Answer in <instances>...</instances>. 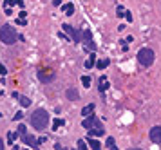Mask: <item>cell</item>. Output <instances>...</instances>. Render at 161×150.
<instances>
[{
	"instance_id": "cell-1",
	"label": "cell",
	"mask_w": 161,
	"mask_h": 150,
	"mask_svg": "<svg viewBox=\"0 0 161 150\" xmlns=\"http://www.w3.org/2000/svg\"><path fill=\"white\" fill-rule=\"evenodd\" d=\"M31 125L36 129V130H43L47 125H49V112L43 111V109H36L33 116H31Z\"/></svg>"
},
{
	"instance_id": "cell-2",
	"label": "cell",
	"mask_w": 161,
	"mask_h": 150,
	"mask_svg": "<svg viewBox=\"0 0 161 150\" xmlns=\"http://www.w3.org/2000/svg\"><path fill=\"white\" fill-rule=\"evenodd\" d=\"M136 58H138V63L141 67H150L154 63V60H156V53L150 47H141L138 51V56Z\"/></svg>"
},
{
	"instance_id": "cell-3",
	"label": "cell",
	"mask_w": 161,
	"mask_h": 150,
	"mask_svg": "<svg viewBox=\"0 0 161 150\" xmlns=\"http://www.w3.org/2000/svg\"><path fill=\"white\" fill-rule=\"evenodd\" d=\"M18 33H17V29L15 27H11V25H2L0 27V40L4 42V43H7V45H13L17 40H18Z\"/></svg>"
},
{
	"instance_id": "cell-4",
	"label": "cell",
	"mask_w": 161,
	"mask_h": 150,
	"mask_svg": "<svg viewBox=\"0 0 161 150\" xmlns=\"http://www.w3.org/2000/svg\"><path fill=\"white\" fill-rule=\"evenodd\" d=\"M101 125H103V123L98 119L96 114H92V116H89V118H83V121H81V127H83L85 130H92V129L101 127Z\"/></svg>"
},
{
	"instance_id": "cell-5",
	"label": "cell",
	"mask_w": 161,
	"mask_h": 150,
	"mask_svg": "<svg viewBox=\"0 0 161 150\" xmlns=\"http://www.w3.org/2000/svg\"><path fill=\"white\" fill-rule=\"evenodd\" d=\"M62 29H63V31H65V33L71 36V40H73L74 43H80L81 33L78 31V29H74V27H73V25H69V24H63V25H62Z\"/></svg>"
},
{
	"instance_id": "cell-6",
	"label": "cell",
	"mask_w": 161,
	"mask_h": 150,
	"mask_svg": "<svg viewBox=\"0 0 161 150\" xmlns=\"http://www.w3.org/2000/svg\"><path fill=\"white\" fill-rule=\"evenodd\" d=\"M54 73L53 71H49V69H40L38 71V80H40L42 83H49V81H53L54 80Z\"/></svg>"
},
{
	"instance_id": "cell-7",
	"label": "cell",
	"mask_w": 161,
	"mask_h": 150,
	"mask_svg": "<svg viewBox=\"0 0 161 150\" xmlns=\"http://www.w3.org/2000/svg\"><path fill=\"white\" fill-rule=\"evenodd\" d=\"M148 137H150L152 143L161 145V127L159 125H156V127H152V129L148 130Z\"/></svg>"
},
{
	"instance_id": "cell-8",
	"label": "cell",
	"mask_w": 161,
	"mask_h": 150,
	"mask_svg": "<svg viewBox=\"0 0 161 150\" xmlns=\"http://www.w3.org/2000/svg\"><path fill=\"white\" fill-rule=\"evenodd\" d=\"M22 141H24V145H29L31 148H38V147H40L38 139H36L35 136H31V134H25V136H22Z\"/></svg>"
},
{
	"instance_id": "cell-9",
	"label": "cell",
	"mask_w": 161,
	"mask_h": 150,
	"mask_svg": "<svg viewBox=\"0 0 161 150\" xmlns=\"http://www.w3.org/2000/svg\"><path fill=\"white\" fill-rule=\"evenodd\" d=\"M65 96H67V99H69V101H76V99L80 98V92H78L74 87H69V89L65 91Z\"/></svg>"
},
{
	"instance_id": "cell-10",
	"label": "cell",
	"mask_w": 161,
	"mask_h": 150,
	"mask_svg": "<svg viewBox=\"0 0 161 150\" xmlns=\"http://www.w3.org/2000/svg\"><path fill=\"white\" fill-rule=\"evenodd\" d=\"M94 109H96V105H94V103H89V105H85V107L81 109V116H83V118H89V116H92V114H94Z\"/></svg>"
},
{
	"instance_id": "cell-11",
	"label": "cell",
	"mask_w": 161,
	"mask_h": 150,
	"mask_svg": "<svg viewBox=\"0 0 161 150\" xmlns=\"http://www.w3.org/2000/svg\"><path fill=\"white\" fill-rule=\"evenodd\" d=\"M87 134L91 136V137H100L105 134V127L101 125V127H96V129H92V130H87Z\"/></svg>"
},
{
	"instance_id": "cell-12",
	"label": "cell",
	"mask_w": 161,
	"mask_h": 150,
	"mask_svg": "<svg viewBox=\"0 0 161 150\" xmlns=\"http://www.w3.org/2000/svg\"><path fill=\"white\" fill-rule=\"evenodd\" d=\"M87 145H89V147H91V148H92V150H101V143H100V141H98V139H94V137H91V136L87 137Z\"/></svg>"
},
{
	"instance_id": "cell-13",
	"label": "cell",
	"mask_w": 161,
	"mask_h": 150,
	"mask_svg": "<svg viewBox=\"0 0 161 150\" xmlns=\"http://www.w3.org/2000/svg\"><path fill=\"white\" fill-rule=\"evenodd\" d=\"M109 89V81H107V76H101L100 78V87H98V91H100V94L103 96L105 94V91Z\"/></svg>"
},
{
	"instance_id": "cell-14",
	"label": "cell",
	"mask_w": 161,
	"mask_h": 150,
	"mask_svg": "<svg viewBox=\"0 0 161 150\" xmlns=\"http://www.w3.org/2000/svg\"><path fill=\"white\" fill-rule=\"evenodd\" d=\"M109 65H110V60H109V58H101V60H98V62H96V67H98L100 71L107 69Z\"/></svg>"
},
{
	"instance_id": "cell-15",
	"label": "cell",
	"mask_w": 161,
	"mask_h": 150,
	"mask_svg": "<svg viewBox=\"0 0 161 150\" xmlns=\"http://www.w3.org/2000/svg\"><path fill=\"white\" fill-rule=\"evenodd\" d=\"M94 65H96V54L92 53L91 56H89L87 60H85V69H92Z\"/></svg>"
},
{
	"instance_id": "cell-16",
	"label": "cell",
	"mask_w": 161,
	"mask_h": 150,
	"mask_svg": "<svg viewBox=\"0 0 161 150\" xmlns=\"http://www.w3.org/2000/svg\"><path fill=\"white\" fill-rule=\"evenodd\" d=\"M62 9H63V13H65V15H69V17H71V15L74 13V6H73L71 2H69V4H65V6H63Z\"/></svg>"
},
{
	"instance_id": "cell-17",
	"label": "cell",
	"mask_w": 161,
	"mask_h": 150,
	"mask_svg": "<svg viewBox=\"0 0 161 150\" xmlns=\"http://www.w3.org/2000/svg\"><path fill=\"white\" fill-rule=\"evenodd\" d=\"M63 125H65V121H63L62 118H56V119H54V123H53V130H58V129L63 127Z\"/></svg>"
},
{
	"instance_id": "cell-18",
	"label": "cell",
	"mask_w": 161,
	"mask_h": 150,
	"mask_svg": "<svg viewBox=\"0 0 161 150\" xmlns=\"http://www.w3.org/2000/svg\"><path fill=\"white\" fill-rule=\"evenodd\" d=\"M81 38H83L85 42L92 40V33H91V29H83V33H81Z\"/></svg>"
},
{
	"instance_id": "cell-19",
	"label": "cell",
	"mask_w": 161,
	"mask_h": 150,
	"mask_svg": "<svg viewBox=\"0 0 161 150\" xmlns=\"http://www.w3.org/2000/svg\"><path fill=\"white\" fill-rule=\"evenodd\" d=\"M85 49H89V51H96V43H94V40H89V42H85Z\"/></svg>"
},
{
	"instance_id": "cell-20",
	"label": "cell",
	"mask_w": 161,
	"mask_h": 150,
	"mask_svg": "<svg viewBox=\"0 0 161 150\" xmlns=\"http://www.w3.org/2000/svg\"><path fill=\"white\" fill-rule=\"evenodd\" d=\"M18 136H20L18 132H9V134H7V141H9V145H11V143H13V141H15Z\"/></svg>"
},
{
	"instance_id": "cell-21",
	"label": "cell",
	"mask_w": 161,
	"mask_h": 150,
	"mask_svg": "<svg viewBox=\"0 0 161 150\" xmlns=\"http://www.w3.org/2000/svg\"><path fill=\"white\" fill-rule=\"evenodd\" d=\"M20 105L22 107H29V105H31V99L25 98V96H20Z\"/></svg>"
},
{
	"instance_id": "cell-22",
	"label": "cell",
	"mask_w": 161,
	"mask_h": 150,
	"mask_svg": "<svg viewBox=\"0 0 161 150\" xmlns=\"http://www.w3.org/2000/svg\"><path fill=\"white\" fill-rule=\"evenodd\" d=\"M81 83H83V87H91V78L89 76H81Z\"/></svg>"
},
{
	"instance_id": "cell-23",
	"label": "cell",
	"mask_w": 161,
	"mask_h": 150,
	"mask_svg": "<svg viewBox=\"0 0 161 150\" xmlns=\"http://www.w3.org/2000/svg\"><path fill=\"white\" fill-rule=\"evenodd\" d=\"M76 145H78V150H87V143H85L83 139H78V143H76Z\"/></svg>"
},
{
	"instance_id": "cell-24",
	"label": "cell",
	"mask_w": 161,
	"mask_h": 150,
	"mask_svg": "<svg viewBox=\"0 0 161 150\" xmlns=\"http://www.w3.org/2000/svg\"><path fill=\"white\" fill-rule=\"evenodd\" d=\"M105 145L110 148V147H114L116 145V141H114V137H107V141H105Z\"/></svg>"
},
{
	"instance_id": "cell-25",
	"label": "cell",
	"mask_w": 161,
	"mask_h": 150,
	"mask_svg": "<svg viewBox=\"0 0 161 150\" xmlns=\"http://www.w3.org/2000/svg\"><path fill=\"white\" fill-rule=\"evenodd\" d=\"M116 13H118V15H116V17H125V9H123V7H121V6H118V9H116Z\"/></svg>"
},
{
	"instance_id": "cell-26",
	"label": "cell",
	"mask_w": 161,
	"mask_h": 150,
	"mask_svg": "<svg viewBox=\"0 0 161 150\" xmlns=\"http://www.w3.org/2000/svg\"><path fill=\"white\" fill-rule=\"evenodd\" d=\"M18 134H20V136H25V134H27V129H25V125H20V127H18Z\"/></svg>"
},
{
	"instance_id": "cell-27",
	"label": "cell",
	"mask_w": 161,
	"mask_h": 150,
	"mask_svg": "<svg viewBox=\"0 0 161 150\" xmlns=\"http://www.w3.org/2000/svg\"><path fill=\"white\" fill-rule=\"evenodd\" d=\"M13 4H17V2H15V0H6V2H4V7H6V9H7V7H13Z\"/></svg>"
},
{
	"instance_id": "cell-28",
	"label": "cell",
	"mask_w": 161,
	"mask_h": 150,
	"mask_svg": "<svg viewBox=\"0 0 161 150\" xmlns=\"http://www.w3.org/2000/svg\"><path fill=\"white\" fill-rule=\"evenodd\" d=\"M6 74H7V69H6V67L0 63V76H6Z\"/></svg>"
},
{
	"instance_id": "cell-29",
	"label": "cell",
	"mask_w": 161,
	"mask_h": 150,
	"mask_svg": "<svg viewBox=\"0 0 161 150\" xmlns=\"http://www.w3.org/2000/svg\"><path fill=\"white\" fill-rule=\"evenodd\" d=\"M54 150H65V147L62 143H54Z\"/></svg>"
},
{
	"instance_id": "cell-30",
	"label": "cell",
	"mask_w": 161,
	"mask_h": 150,
	"mask_svg": "<svg viewBox=\"0 0 161 150\" xmlns=\"http://www.w3.org/2000/svg\"><path fill=\"white\" fill-rule=\"evenodd\" d=\"M125 17H127L129 22H132V13H130V11H125Z\"/></svg>"
},
{
	"instance_id": "cell-31",
	"label": "cell",
	"mask_w": 161,
	"mask_h": 150,
	"mask_svg": "<svg viewBox=\"0 0 161 150\" xmlns=\"http://www.w3.org/2000/svg\"><path fill=\"white\" fill-rule=\"evenodd\" d=\"M22 118H24V114H22V112H17V114H15V119H17V121H20Z\"/></svg>"
},
{
	"instance_id": "cell-32",
	"label": "cell",
	"mask_w": 161,
	"mask_h": 150,
	"mask_svg": "<svg viewBox=\"0 0 161 150\" xmlns=\"http://www.w3.org/2000/svg\"><path fill=\"white\" fill-rule=\"evenodd\" d=\"M53 6H56V7L62 6V0H53Z\"/></svg>"
},
{
	"instance_id": "cell-33",
	"label": "cell",
	"mask_w": 161,
	"mask_h": 150,
	"mask_svg": "<svg viewBox=\"0 0 161 150\" xmlns=\"http://www.w3.org/2000/svg\"><path fill=\"white\" fill-rule=\"evenodd\" d=\"M17 24H18V25H25V20H22V18H18V20H17Z\"/></svg>"
},
{
	"instance_id": "cell-34",
	"label": "cell",
	"mask_w": 161,
	"mask_h": 150,
	"mask_svg": "<svg viewBox=\"0 0 161 150\" xmlns=\"http://www.w3.org/2000/svg\"><path fill=\"white\" fill-rule=\"evenodd\" d=\"M18 18H22V20H25V11H22L20 15H18Z\"/></svg>"
},
{
	"instance_id": "cell-35",
	"label": "cell",
	"mask_w": 161,
	"mask_h": 150,
	"mask_svg": "<svg viewBox=\"0 0 161 150\" xmlns=\"http://www.w3.org/2000/svg\"><path fill=\"white\" fill-rule=\"evenodd\" d=\"M15 2H17V4H18L20 7H24V2H22V0H15Z\"/></svg>"
},
{
	"instance_id": "cell-36",
	"label": "cell",
	"mask_w": 161,
	"mask_h": 150,
	"mask_svg": "<svg viewBox=\"0 0 161 150\" xmlns=\"http://www.w3.org/2000/svg\"><path fill=\"white\" fill-rule=\"evenodd\" d=\"M0 150H4V141H2V137H0Z\"/></svg>"
},
{
	"instance_id": "cell-37",
	"label": "cell",
	"mask_w": 161,
	"mask_h": 150,
	"mask_svg": "<svg viewBox=\"0 0 161 150\" xmlns=\"http://www.w3.org/2000/svg\"><path fill=\"white\" fill-rule=\"evenodd\" d=\"M109 150H118V147H116V145H114V147H110V148Z\"/></svg>"
},
{
	"instance_id": "cell-38",
	"label": "cell",
	"mask_w": 161,
	"mask_h": 150,
	"mask_svg": "<svg viewBox=\"0 0 161 150\" xmlns=\"http://www.w3.org/2000/svg\"><path fill=\"white\" fill-rule=\"evenodd\" d=\"M129 150H141V148H138V147H132V148H129Z\"/></svg>"
},
{
	"instance_id": "cell-39",
	"label": "cell",
	"mask_w": 161,
	"mask_h": 150,
	"mask_svg": "<svg viewBox=\"0 0 161 150\" xmlns=\"http://www.w3.org/2000/svg\"><path fill=\"white\" fill-rule=\"evenodd\" d=\"M13 150H18V148H17V147H15V148H13Z\"/></svg>"
},
{
	"instance_id": "cell-40",
	"label": "cell",
	"mask_w": 161,
	"mask_h": 150,
	"mask_svg": "<svg viewBox=\"0 0 161 150\" xmlns=\"http://www.w3.org/2000/svg\"><path fill=\"white\" fill-rule=\"evenodd\" d=\"M73 150H76V148H73Z\"/></svg>"
},
{
	"instance_id": "cell-41",
	"label": "cell",
	"mask_w": 161,
	"mask_h": 150,
	"mask_svg": "<svg viewBox=\"0 0 161 150\" xmlns=\"http://www.w3.org/2000/svg\"><path fill=\"white\" fill-rule=\"evenodd\" d=\"M25 150H27V148H25Z\"/></svg>"
}]
</instances>
